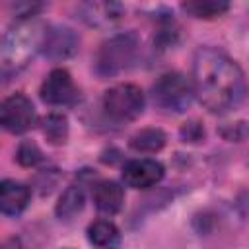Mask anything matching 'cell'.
Listing matches in <instances>:
<instances>
[{"mask_svg":"<svg viewBox=\"0 0 249 249\" xmlns=\"http://www.w3.org/2000/svg\"><path fill=\"white\" fill-rule=\"evenodd\" d=\"M195 97L212 113L235 109L245 97V76L226 53L204 47L193 60Z\"/></svg>","mask_w":249,"mask_h":249,"instance_id":"6da1fadb","label":"cell"},{"mask_svg":"<svg viewBox=\"0 0 249 249\" xmlns=\"http://www.w3.org/2000/svg\"><path fill=\"white\" fill-rule=\"evenodd\" d=\"M47 25L37 19H19L6 35L2 43V72H18L23 68L37 51H43V41L47 35Z\"/></svg>","mask_w":249,"mask_h":249,"instance_id":"7a4b0ae2","label":"cell"},{"mask_svg":"<svg viewBox=\"0 0 249 249\" xmlns=\"http://www.w3.org/2000/svg\"><path fill=\"white\" fill-rule=\"evenodd\" d=\"M138 54V39L134 33H119L109 37L97 51L93 66L101 78H113L128 70Z\"/></svg>","mask_w":249,"mask_h":249,"instance_id":"3957f363","label":"cell"},{"mask_svg":"<svg viewBox=\"0 0 249 249\" xmlns=\"http://www.w3.org/2000/svg\"><path fill=\"white\" fill-rule=\"evenodd\" d=\"M152 99L165 113H183L195 99L193 80H189L181 72L161 74L152 88Z\"/></svg>","mask_w":249,"mask_h":249,"instance_id":"277c9868","label":"cell"},{"mask_svg":"<svg viewBox=\"0 0 249 249\" xmlns=\"http://www.w3.org/2000/svg\"><path fill=\"white\" fill-rule=\"evenodd\" d=\"M103 109L113 121H134L144 111V93L134 84H117L103 93Z\"/></svg>","mask_w":249,"mask_h":249,"instance_id":"5b68a950","label":"cell"},{"mask_svg":"<svg viewBox=\"0 0 249 249\" xmlns=\"http://www.w3.org/2000/svg\"><path fill=\"white\" fill-rule=\"evenodd\" d=\"M37 121L33 103L23 93H14L6 97L0 105V124L12 134L27 132Z\"/></svg>","mask_w":249,"mask_h":249,"instance_id":"8992f818","label":"cell"},{"mask_svg":"<svg viewBox=\"0 0 249 249\" xmlns=\"http://www.w3.org/2000/svg\"><path fill=\"white\" fill-rule=\"evenodd\" d=\"M39 93H41V99L49 105H70L78 95L72 76L64 68L51 70L45 82L41 84Z\"/></svg>","mask_w":249,"mask_h":249,"instance_id":"52a82bcc","label":"cell"},{"mask_svg":"<svg viewBox=\"0 0 249 249\" xmlns=\"http://www.w3.org/2000/svg\"><path fill=\"white\" fill-rule=\"evenodd\" d=\"M163 177V165L150 158L130 160L123 167V181L132 189H150Z\"/></svg>","mask_w":249,"mask_h":249,"instance_id":"ba28073f","label":"cell"},{"mask_svg":"<svg viewBox=\"0 0 249 249\" xmlns=\"http://www.w3.org/2000/svg\"><path fill=\"white\" fill-rule=\"evenodd\" d=\"M78 45H80V39L70 27L56 25L47 29V35L43 41V53L51 60H66L76 54Z\"/></svg>","mask_w":249,"mask_h":249,"instance_id":"9c48e42d","label":"cell"},{"mask_svg":"<svg viewBox=\"0 0 249 249\" xmlns=\"http://www.w3.org/2000/svg\"><path fill=\"white\" fill-rule=\"evenodd\" d=\"M31 198V191L27 185L19 181L6 179L0 185V210L6 216H18L21 214Z\"/></svg>","mask_w":249,"mask_h":249,"instance_id":"30bf717a","label":"cell"},{"mask_svg":"<svg viewBox=\"0 0 249 249\" xmlns=\"http://www.w3.org/2000/svg\"><path fill=\"white\" fill-rule=\"evenodd\" d=\"M93 202L95 208L107 216L117 214L124 202V193L123 187L117 181H99L93 187Z\"/></svg>","mask_w":249,"mask_h":249,"instance_id":"8fae6325","label":"cell"},{"mask_svg":"<svg viewBox=\"0 0 249 249\" xmlns=\"http://www.w3.org/2000/svg\"><path fill=\"white\" fill-rule=\"evenodd\" d=\"M80 14L89 25H109L124 14V8L115 2H88L80 8Z\"/></svg>","mask_w":249,"mask_h":249,"instance_id":"7c38bea8","label":"cell"},{"mask_svg":"<svg viewBox=\"0 0 249 249\" xmlns=\"http://www.w3.org/2000/svg\"><path fill=\"white\" fill-rule=\"evenodd\" d=\"M88 239L99 249H117L121 243V233L117 226L109 220H97L88 228Z\"/></svg>","mask_w":249,"mask_h":249,"instance_id":"4fadbf2b","label":"cell"},{"mask_svg":"<svg viewBox=\"0 0 249 249\" xmlns=\"http://www.w3.org/2000/svg\"><path fill=\"white\" fill-rule=\"evenodd\" d=\"M84 204H86V196H84L82 187L80 185H70L60 195L54 212L60 220H72L74 216H78L84 210Z\"/></svg>","mask_w":249,"mask_h":249,"instance_id":"5bb4252c","label":"cell"},{"mask_svg":"<svg viewBox=\"0 0 249 249\" xmlns=\"http://www.w3.org/2000/svg\"><path fill=\"white\" fill-rule=\"evenodd\" d=\"M181 10L198 19H214L226 14L230 10V4L222 0H195V2H183Z\"/></svg>","mask_w":249,"mask_h":249,"instance_id":"9a60e30c","label":"cell"},{"mask_svg":"<svg viewBox=\"0 0 249 249\" xmlns=\"http://www.w3.org/2000/svg\"><path fill=\"white\" fill-rule=\"evenodd\" d=\"M130 148L144 154H156L165 146V134L160 128H142L130 138Z\"/></svg>","mask_w":249,"mask_h":249,"instance_id":"2e32d148","label":"cell"},{"mask_svg":"<svg viewBox=\"0 0 249 249\" xmlns=\"http://www.w3.org/2000/svg\"><path fill=\"white\" fill-rule=\"evenodd\" d=\"M43 134L54 146L64 144L66 138H68V121H66V117L60 115V113L47 115L43 119Z\"/></svg>","mask_w":249,"mask_h":249,"instance_id":"e0dca14e","label":"cell"},{"mask_svg":"<svg viewBox=\"0 0 249 249\" xmlns=\"http://www.w3.org/2000/svg\"><path fill=\"white\" fill-rule=\"evenodd\" d=\"M16 160H18V163L23 165V167H33V165H37V163L43 160V154H41V150H39V146H37L35 142L25 140V142H21V144L18 146Z\"/></svg>","mask_w":249,"mask_h":249,"instance_id":"ac0fdd59","label":"cell"},{"mask_svg":"<svg viewBox=\"0 0 249 249\" xmlns=\"http://www.w3.org/2000/svg\"><path fill=\"white\" fill-rule=\"evenodd\" d=\"M181 138L183 142H200L204 138V128L200 123L196 121H191V123H185L181 126Z\"/></svg>","mask_w":249,"mask_h":249,"instance_id":"d6986e66","label":"cell"}]
</instances>
